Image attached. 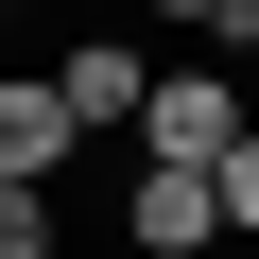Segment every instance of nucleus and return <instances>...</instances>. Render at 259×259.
Listing matches in <instances>:
<instances>
[{
    "instance_id": "1",
    "label": "nucleus",
    "mask_w": 259,
    "mask_h": 259,
    "mask_svg": "<svg viewBox=\"0 0 259 259\" xmlns=\"http://www.w3.org/2000/svg\"><path fill=\"white\" fill-rule=\"evenodd\" d=\"M121 242H139V259H207V242H225V173H207V156H139Z\"/></svg>"
},
{
    "instance_id": "2",
    "label": "nucleus",
    "mask_w": 259,
    "mask_h": 259,
    "mask_svg": "<svg viewBox=\"0 0 259 259\" xmlns=\"http://www.w3.org/2000/svg\"><path fill=\"white\" fill-rule=\"evenodd\" d=\"M69 156H87V121H69V87H52V69H0V173H18V190H52Z\"/></svg>"
},
{
    "instance_id": "3",
    "label": "nucleus",
    "mask_w": 259,
    "mask_h": 259,
    "mask_svg": "<svg viewBox=\"0 0 259 259\" xmlns=\"http://www.w3.org/2000/svg\"><path fill=\"white\" fill-rule=\"evenodd\" d=\"M52 87H69V121H87V139H139V104H156V69L121 52V35H69V69H52Z\"/></svg>"
},
{
    "instance_id": "4",
    "label": "nucleus",
    "mask_w": 259,
    "mask_h": 259,
    "mask_svg": "<svg viewBox=\"0 0 259 259\" xmlns=\"http://www.w3.org/2000/svg\"><path fill=\"white\" fill-rule=\"evenodd\" d=\"M139 139H156V156H225V139H242V87H225V69H156Z\"/></svg>"
},
{
    "instance_id": "5",
    "label": "nucleus",
    "mask_w": 259,
    "mask_h": 259,
    "mask_svg": "<svg viewBox=\"0 0 259 259\" xmlns=\"http://www.w3.org/2000/svg\"><path fill=\"white\" fill-rule=\"evenodd\" d=\"M0 259H52V190H18V173H0Z\"/></svg>"
},
{
    "instance_id": "6",
    "label": "nucleus",
    "mask_w": 259,
    "mask_h": 259,
    "mask_svg": "<svg viewBox=\"0 0 259 259\" xmlns=\"http://www.w3.org/2000/svg\"><path fill=\"white\" fill-rule=\"evenodd\" d=\"M207 173H225V225H259V121H242V139H225Z\"/></svg>"
}]
</instances>
